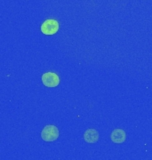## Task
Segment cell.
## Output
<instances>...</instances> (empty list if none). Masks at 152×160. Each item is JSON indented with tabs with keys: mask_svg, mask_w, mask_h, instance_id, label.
<instances>
[{
	"mask_svg": "<svg viewBox=\"0 0 152 160\" xmlns=\"http://www.w3.org/2000/svg\"><path fill=\"white\" fill-rule=\"evenodd\" d=\"M84 140L88 143H95L99 140V132L94 128L86 130L84 133Z\"/></svg>",
	"mask_w": 152,
	"mask_h": 160,
	"instance_id": "5b68a950",
	"label": "cell"
},
{
	"mask_svg": "<svg viewBox=\"0 0 152 160\" xmlns=\"http://www.w3.org/2000/svg\"><path fill=\"white\" fill-rule=\"evenodd\" d=\"M59 29H60L59 22L56 20H53V19L46 20L41 25V31L43 34L46 35V36L54 35L55 33H57Z\"/></svg>",
	"mask_w": 152,
	"mask_h": 160,
	"instance_id": "7a4b0ae2",
	"label": "cell"
},
{
	"mask_svg": "<svg viewBox=\"0 0 152 160\" xmlns=\"http://www.w3.org/2000/svg\"><path fill=\"white\" fill-rule=\"evenodd\" d=\"M42 82L46 87H56L60 84V78L53 72H46L42 76Z\"/></svg>",
	"mask_w": 152,
	"mask_h": 160,
	"instance_id": "3957f363",
	"label": "cell"
},
{
	"mask_svg": "<svg viewBox=\"0 0 152 160\" xmlns=\"http://www.w3.org/2000/svg\"><path fill=\"white\" fill-rule=\"evenodd\" d=\"M59 130L55 126H46L41 132V138L45 142H54L59 138Z\"/></svg>",
	"mask_w": 152,
	"mask_h": 160,
	"instance_id": "6da1fadb",
	"label": "cell"
},
{
	"mask_svg": "<svg viewBox=\"0 0 152 160\" xmlns=\"http://www.w3.org/2000/svg\"><path fill=\"white\" fill-rule=\"evenodd\" d=\"M126 134L123 129H115L110 134V139L114 143H123L125 141Z\"/></svg>",
	"mask_w": 152,
	"mask_h": 160,
	"instance_id": "277c9868",
	"label": "cell"
}]
</instances>
